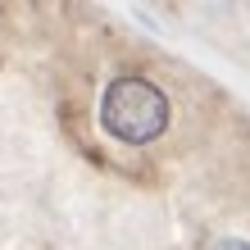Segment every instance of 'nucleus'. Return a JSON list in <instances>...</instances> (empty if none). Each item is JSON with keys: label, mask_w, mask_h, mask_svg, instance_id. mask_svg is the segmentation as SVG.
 Instances as JSON below:
<instances>
[{"label": "nucleus", "mask_w": 250, "mask_h": 250, "mask_svg": "<svg viewBox=\"0 0 250 250\" xmlns=\"http://www.w3.org/2000/svg\"><path fill=\"white\" fill-rule=\"evenodd\" d=\"M100 127L127 146H146L164 137L168 127V96L150 78H137V73L114 78L109 91L100 96Z\"/></svg>", "instance_id": "1"}, {"label": "nucleus", "mask_w": 250, "mask_h": 250, "mask_svg": "<svg viewBox=\"0 0 250 250\" xmlns=\"http://www.w3.org/2000/svg\"><path fill=\"white\" fill-rule=\"evenodd\" d=\"M209 250H250V241H237V237H223V241H214Z\"/></svg>", "instance_id": "2"}]
</instances>
